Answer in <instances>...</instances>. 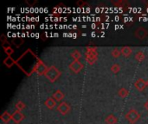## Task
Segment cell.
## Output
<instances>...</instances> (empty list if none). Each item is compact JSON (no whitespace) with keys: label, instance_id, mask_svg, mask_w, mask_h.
Here are the masks:
<instances>
[{"label":"cell","instance_id":"cell-1","mask_svg":"<svg viewBox=\"0 0 148 124\" xmlns=\"http://www.w3.org/2000/svg\"><path fill=\"white\" fill-rule=\"evenodd\" d=\"M61 74H62L61 71L56 66H51L48 68L44 76L50 83H55L60 78Z\"/></svg>","mask_w":148,"mask_h":124},{"label":"cell","instance_id":"cell-2","mask_svg":"<svg viewBox=\"0 0 148 124\" xmlns=\"http://www.w3.org/2000/svg\"><path fill=\"white\" fill-rule=\"evenodd\" d=\"M85 59L86 61L89 65H94L95 61L98 60V53L95 47H88L85 53Z\"/></svg>","mask_w":148,"mask_h":124},{"label":"cell","instance_id":"cell-3","mask_svg":"<svg viewBox=\"0 0 148 124\" xmlns=\"http://www.w3.org/2000/svg\"><path fill=\"white\" fill-rule=\"evenodd\" d=\"M126 119L129 122V123L131 124H134L136 123L140 118V114L134 109H132L130 110L125 116Z\"/></svg>","mask_w":148,"mask_h":124},{"label":"cell","instance_id":"cell-4","mask_svg":"<svg viewBox=\"0 0 148 124\" xmlns=\"http://www.w3.org/2000/svg\"><path fill=\"white\" fill-rule=\"evenodd\" d=\"M134 36L139 40H145L148 37V30L144 27L137 28L134 30Z\"/></svg>","mask_w":148,"mask_h":124},{"label":"cell","instance_id":"cell-5","mask_svg":"<svg viewBox=\"0 0 148 124\" xmlns=\"http://www.w3.org/2000/svg\"><path fill=\"white\" fill-rule=\"evenodd\" d=\"M49 67L46 66V65L42 61V60H38L35 66H34V71L38 74V75H45L47 70Z\"/></svg>","mask_w":148,"mask_h":124},{"label":"cell","instance_id":"cell-6","mask_svg":"<svg viewBox=\"0 0 148 124\" xmlns=\"http://www.w3.org/2000/svg\"><path fill=\"white\" fill-rule=\"evenodd\" d=\"M69 67L74 73L76 74V73H79L83 69L84 65L82 62H80L79 60H74L69 65Z\"/></svg>","mask_w":148,"mask_h":124},{"label":"cell","instance_id":"cell-7","mask_svg":"<svg viewBox=\"0 0 148 124\" xmlns=\"http://www.w3.org/2000/svg\"><path fill=\"white\" fill-rule=\"evenodd\" d=\"M56 109H57L58 112H59L61 115L65 116V115H67V114L69 113V111H70V110H71V107H70V105H69L68 103H66V102H62V103L57 106Z\"/></svg>","mask_w":148,"mask_h":124},{"label":"cell","instance_id":"cell-8","mask_svg":"<svg viewBox=\"0 0 148 124\" xmlns=\"http://www.w3.org/2000/svg\"><path fill=\"white\" fill-rule=\"evenodd\" d=\"M23 119H24V115L19 110H16L11 114V120L16 124L21 123V122Z\"/></svg>","mask_w":148,"mask_h":124},{"label":"cell","instance_id":"cell-9","mask_svg":"<svg viewBox=\"0 0 148 124\" xmlns=\"http://www.w3.org/2000/svg\"><path fill=\"white\" fill-rule=\"evenodd\" d=\"M147 86V81L143 79H139L134 82V87L139 91H143Z\"/></svg>","mask_w":148,"mask_h":124},{"label":"cell","instance_id":"cell-10","mask_svg":"<svg viewBox=\"0 0 148 124\" xmlns=\"http://www.w3.org/2000/svg\"><path fill=\"white\" fill-rule=\"evenodd\" d=\"M44 104L45 106L49 109V110H54L56 107V101L51 97V98H49L46 99V101L44 102ZM57 108V107H56Z\"/></svg>","mask_w":148,"mask_h":124},{"label":"cell","instance_id":"cell-11","mask_svg":"<svg viewBox=\"0 0 148 124\" xmlns=\"http://www.w3.org/2000/svg\"><path fill=\"white\" fill-rule=\"evenodd\" d=\"M65 95L64 93L61 91V90H57L56 91H55L52 95V98L56 101V102H61L63 98H64Z\"/></svg>","mask_w":148,"mask_h":124},{"label":"cell","instance_id":"cell-12","mask_svg":"<svg viewBox=\"0 0 148 124\" xmlns=\"http://www.w3.org/2000/svg\"><path fill=\"white\" fill-rule=\"evenodd\" d=\"M121 55H123L124 57L127 58L129 57L132 54H133V50L130 47L128 46H125V47H122L121 49Z\"/></svg>","mask_w":148,"mask_h":124},{"label":"cell","instance_id":"cell-13","mask_svg":"<svg viewBox=\"0 0 148 124\" xmlns=\"http://www.w3.org/2000/svg\"><path fill=\"white\" fill-rule=\"evenodd\" d=\"M118 122L116 117L113 114L108 115L106 118H105V123L106 124H116Z\"/></svg>","mask_w":148,"mask_h":124},{"label":"cell","instance_id":"cell-14","mask_svg":"<svg viewBox=\"0 0 148 124\" xmlns=\"http://www.w3.org/2000/svg\"><path fill=\"white\" fill-rule=\"evenodd\" d=\"M1 120L3 123H8L10 120H11V115L7 112V111H4L2 115H1Z\"/></svg>","mask_w":148,"mask_h":124},{"label":"cell","instance_id":"cell-15","mask_svg":"<svg viewBox=\"0 0 148 124\" xmlns=\"http://www.w3.org/2000/svg\"><path fill=\"white\" fill-rule=\"evenodd\" d=\"M146 59V54L143 51H138L135 54V60L138 62H142Z\"/></svg>","mask_w":148,"mask_h":124},{"label":"cell","instance_id":"cell-16","mask_svg":"<svg viewBox=\"0 0 148 124\" xmlns=\"http://www.w3.org/2000/svg\"><path fill=\"white\" fill-rule=\"evenodd\" d=\"M70 55H71V58H72L74 60H79L81 59V57H82L81 52H80L79 50H77V49L73 50L72 53L70 54Z\"/></svg>","mask_w":148,"mask_h":124},{"label":"cell","instance_id":"cell-17","mask_svg":"<svg viewBox=\"0 0 148 124\" xmlns=\"http://www.w3.org/2000/svg\"><path fill=\"white\" fill-rule=\"evenodd\" d=\"M129 95V91L126 88H121L119 91H118V96L121 98H127V96Z\"/></svg>","mask_w":148,"mask_h":124},{"label":"cell","instance_id":"cell-18","mask_svg":"<svg viewBox=\"0 0 148 124\" xmlns=\"http://www.w3.org/2000/svg\"><path fill=\"white\" fill-rule=\"evenodd\" d=\"M111 55H112L114 58H115V59L119 58V57L121 55V49H119L118 47H114V48L112 50V52H111Z\"/></svg>","mask_w":148,"mask_h":124},{"label":"cell","instance_id":"cell-19","mask_svg":"<svg viewBox=\"0 0 148 124\" xmlns=\"http://www.w3.org/2000/svg\"><path fill=\"white\" fill-rule=\"evenodd\" d=\"M15 107H16V110L22 111V110H23L26 108V105H25V104H24L23 102L18 101V102H16V104H15Z\"/></svg>","mask_w":148,"mask_h":124},{"label":"cell","instance_id":"cell-20","mask_svg":"<svg viewBox=\"0 0 148 124\" xmlns=\"http://www.w3.org/2000/svg\"><path fill=\"white\" fill-rule=\"evenodd\" d=\"M110 69H111V72H112L113 73L116 74V73H118L121 71V66H120L119 64L115 63V64H114V65L111 66Z\"/></svg>","mask_w":148,"mask_h":124},{"label":"cell","instance_id":"cell-21","mask_svg":"<svg viewBox=\"0 0 148 124\" xmlns=\"http://www.w3.org/2000/svg\"><path fill=\"white\" fill-rule=\"evenodd\" d=\"M14 60L13 59H11L10 56L9 57H7L6 59H5V60H4V65L7 66V67H11L13 65H14Z\"/></svg>","mask_w":148,"mask_h":124},{"label":"cell","instance_id":"cell-22","mask_svg":"<svg viewBox=\"0 0 148 124\" xmlns=\"http://www.w3.org/2000/svg\"><path fill=\"white\" fill-rule=\"evenodd\" d=\"M4 52H5V54H7V55H11L13 53H14V50H13V48H11L10 47H8V48H6V49H4Z\"/></svg>","mask_w":148,"mask_h":124},{"label":"cell","instance_id":"cell-23","mask_svg":"<svg viewBox=\"0 0 148 124\" xmlns=\"http://www.w3.org/2000/svg\"><path fill=\"white\" fill-rule=\"evenodd\" d=\"M144 106H145V108H146V110H148V100L144 104Z\"/></svg>","mask_w":148,"mask_h":124},{"label":"cell","instance_id":"cell-24","mask_svg":"<svg viewBox=\"0 0 148 124\" xmlns=\"http://www.w3.org/2000/svg\"><path fill=\"white\" fill-rule=\"evenodd\" d=\"M147 86H148V80H147Z\"/></svg>","mask_w":148,"mask_h":124}]
</instances>
